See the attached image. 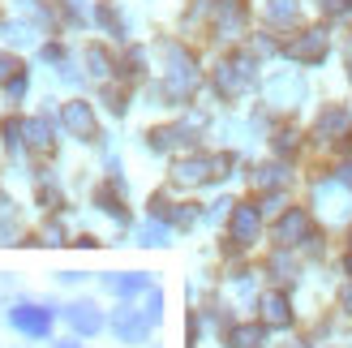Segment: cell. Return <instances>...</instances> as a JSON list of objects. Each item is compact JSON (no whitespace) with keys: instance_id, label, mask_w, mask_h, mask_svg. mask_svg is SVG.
<instances>
[{"instance_id":"obj_1","label":"cell","mask_w":352,"mask_h":348,"mask_svg":"<svg viewBox=\"0 0 352 348\" xmlns=\"http://www.w3.org/2000/svg\"><path fill=\"white\" fill-rule=\"evenodd\" d=\"M193 86H198V65H193V56L185 47H168V78H164V91L168 99H185L193 95Z\"/></svg>"},{"instance_id":"obj_2","label":"cell","mask_w":352,"mask_h":348,"mask_svg":"<svg viewBox=\"0 0 352 348\" xmlns=\"http://www.w3.org/2000/svg\"><path fill=\"white\" fill-rule=\"evenodd\" d=\"M228 168H232L228 155H189V160H181L172 168V181L176 185H202L210 177H228Z\"/></svg>"},{"instance_id":"obj_3","label":"cell","mask_w":352,"mask_h":348,"mask_svg":"<svg viewBox=\"0 0 352 348\" xmlns=\"http://www.w3.org/2000/svg\"><path fill=\"white\" fill-rule=\"evenodd\" d=\"M250 82H254V65H250V56H232V61H223V65L215 69V91H219L223 99L245 95V91H250Z\"/></svg>"},{"instance_id":"obj_4","label":"cell","mask_w":352,"mask_h":348,"mask_svg":"<svg viewBox=\"0 0 352 348\" xmlns=\"http://www.w3.org/2000/svg\"><path fill=\"white\" fill-rule=\"evenodd\" d=\"M9 323H13L22 336H47V331H52V309L26 301V305H13V309H9Z\"/></svg>"},{"instance_id":"obj_5","label":"cell","mask_w":352,"mask_h":348,"mask_svg":"<svg viewBox=\"0 0 352 348\" xmlns=\"http://www.w3.org/2000/svg\"><path fill=\"white\" fill-rule=\"evenodd\" d=\"M151 318H146V309H116V318H112V331L120 336V340H125V344H142L146 336H151Z\"/></svg>"},{"instance_id":"obj_6","label":"cell","mask_w":352,"mask_h":348,"mask_svg":"<svg viewBox=\"0 0 352 348\" xmlns=\"http://www.w3.org/2000/svg\"><path fill=\"white\" fill-rule=\"evenodd\" d=\"M258 219H262V206H254V202H241L236 211H232V246H236V250L254 246V237H258Z\"/></svg>"},{"instance_id":"obj_7","label":"cell","mask_w":352,"mask_h":348,"mask_svg":"<svg viewBox=\"0 0 352 348\" xmlns=\"http://www.w3.org/2000/svg\"><path fill=\"white\" fill-rule=\"evenodd\" d=\"M65 125H69V133L74 138H82V142H91V138H99V125H95V112H91V103H82V99H74V103H65Z\"/></svg>"},{"instance_id":"obj_8","label":"cell","mask_w":352,"mask_h":348,"mask_svg":"<svg viewBox=\"0 0 352 348\" xmlns=\"http://www.w3.org/2000/svg\"><path fill=\"white\" fill-rule=\"evenodd\" d=\"M301 95H305V86H301V78H296V74H275V78H267V99L275 103V108H292Z\"/></svg>"},{"instance_id":"obj_9","label":"cell","mask_w":352,"mask_h":348,"mask_svg":"<svg viewBox=\"0 0 352 348\" xmlns=\"http://www.w3.org/2000/svg\"><path fill=\"white\" fill-rule=\"evenodd\" d=\"M318 206L331 219H348L352 215V198L344 194V181H322L318 185Z\"/></svg>"},{"instance_id":"obj_10","label":"cell","mask_w":352,"mask_h":348,"mask_svg":"<svg viewBox=\"0 0 352 348\" xmlns=\"http://www.w3.org/2000/svg\"><path fill=\"white\" fill-rule=\"evenodd\" d=\"M275 241H279V246H296V241H314V237H309V215H305V211H296V206H292V211H288L284 219L275 224Z\"/></svg>"},{"instance_id":"obj_11","label":"cell","mask_w":352,"mask_h":348,"mask_svg":"<svg viewBox=\"0 0 352 348\" xmlns=\"http://www.w3.org/2000/svg\"><path fill=\"white\" fill-rule=\"evenodd\" d=\"M301 65H318L327 56V34L322 30H305V34H296V43L288 47Z\"/></svg>"},{"instance_id":"obj_12","label":"cell","mask_w":352,"mask_h":348,"mask_svg":"<svg viewBox=\"0 0 352 348\" xmlns=\"http://www.w3.org/2000/svg\"><path fill=\"white\" fill-rule=\"evenodd\" d=\"M65 318H69V327H74L78 336H95L99 327H103V314H99L91 301H74V305L65 309Z\"/></svg>"},{"instance_id":"obj_13","label":"cell","mask_w":352,"mask_h":348,"mask_svg":"<svg viewBox=\"0 0 352 348\" xmlns=\"http://www.w3.org/2000/svg\"><path fill=\"white\" fill-rule=\"evenodd\" d=\"M245 26V0H215V30L236 34Z\"/></svg>"},{"instance_id":"obj_14","label":"cell","mask_w":352,"mask_h":348,"mask_svg":"<svg viewBox=\"0 0 352 348\" xmlns=\"http://www.w3.org/2000/svg\"><path fill=\"white\" fill-rule=\"evenodd\" d=\"M331 133H336L340 142H348V138H352V120H348L344 108H327L318 116V138H327V142H331Z\"/></svg>"},{"instance_id":"obj_15","label":"cell","mask_w":352,"mask_h":348,"mask_svg":"<svg viewBox=\"0 0 352 348\" xmlns=\"http://www.w3.org/2000/svg\"><path fill=\"white\" fill-rule=\"evenodd\" d=\"M262 318H267L271 327H288L292 323V305L284 292H271V297H262Z\"/></svg>"},{"instance_id":"obj_16","label":"cell","mask_w":352,"mask_h":348,"mask_svg":"<svg viewBox=\"0 0 352 348\" xmlns=\"http://www.w3.org/2000/svg\"><path fill=\"white\" fill-rule=\"evenodd\" d=\"M108 288L116 297H133V292H151V280L142 271H129V275H108Z\"/></svg>"},{"instance_id":"obj_17","label":"cell","mask_w":352,"mask_h":348,"mask_svg":"<svg viewBox=\"0 0 352 348\" xmlns=\"http://www.w3.org/2000/svg\"><path fill=\"white\" fill-rule=\"evenodd\" d=\"M26 146H34V151H52V120H47V116L26 120Z\"/></svg>"},{"instance_id":"obj_18","label":"cell","mask_w":352,"mask_h":348,"mask_svg":"<svg viewBox=\"0 0 352 348\" xmlns=\"http://www.w3.org/2000/svg\"><path fill=\"white\" fill-rule=\"evenodd\" d=\"M228 344L232 348H262L267 344V331L254 327V323H245V327H232V331H228Z\"/></svg>"},{"instance_id":"obj_19","label":"cell","mask_w":352,"mask_h":348,"mask_svg":"<svg viewBox=\"0 0 352 348\" xmlns=\"http://www.w3.org/2000/svg\"><path fill=\"white\" fill-rule=\"evenodd\" d=\"M296 0H271L267 5V13H271V22H279V26H288V22H296Z\"/></svg>"},{"instance_id":"obj_20","label":"cell","mask_w":352,"mask_h":348,"mask_svg":"<svg viewBox=\"0 0 352 348\" xmlns=\"http://www.w3.org/2000/svg\"><path fill=\"white\" fill-rule=\"evenodd\" d=\"M86 65H91L95 78H108L112 74V61H108V52H103V47H86Z\"/></svg>"},{"instance_id":"obj_21","label":"cell","mask_w":352,"mask_h":348,"mask_svg":"<svg viewBox=\"0 0 352 348\" xmlns=\"http://www.w3.org/2000/svg\"><path fill=\"white\" fill-rule=\"evenodd\" d=\"M142 246H168V228H164V224H146V228H142Z\"/></svg>"},{"instance_id":"obj_22","label":"cell","mask_w":352,"mask_h":348,"mask_svg":"<svg viewBox=\"0 0 352 348\" xmlns=\"http://www.w3.org/2000/svg\"><path fill=\"white\" fill-rule=\"evenodd\" d=\"M258 185H267V189H275V185H284V168H258Z\"/></svg>"},{"instance_id":"obj_23","label":"cell","mask_w":352,"mask_h":348,"mask_svg":"<svg viewBox=\"0 0 352 348\" xmlns=\"http://www.w3.org/2000/svg\"><path fill=\"white\" fill-rule=\"evenodd\" d=\"M22 74V65H17L13 56H5V52H0V82H9V78H17Z\"/></svg>"},{"instance_id":"obj_24","label":"cell","mask_w":352,"mask_h":348,"mask_svg":"<svg viewBox=\"0 0 352 348\" xmlns=\"http://www.w3.org/2000/svg\"><path fill=\"white\" fill-rule=\"evenodd\" d=\"M160 309H164V297L151 288V297H146V318H151V323H160Z\"/></svg>"},{"instance_id":"obj_25","label":"cell","mask_w":352,"mask_h":348,"mask_svg":"<svg viewBox=\"0 0 352 348\" xmlns=\"http://www.w3.org/2000/svg\"><path fill=\"white\" fill-rule=\"evenodd\" d=\"M5 91H9V99H22V95H26V74L9 78V82H5Z\"/></svg>"},{"instance_id":"obj_26","label":"cell","mask_w":352,"mask_h":348,"mask_svg":"<svg viewBox=\"0 0 352 348\" xmlns=\"http://www.w3.org/2000/svg\"><path fill=\"white\" fill-rule=\"evenodd\" d=\"M9 39H13V43H30L34 34H30V26H22V22H17V26H9Z\"/></svg>"},{"instance_id":"obj_27","label":"cell","mask_w":352,"mask_h":348,"mask_svg":"<svg viewBox=\"0 0 352 348\" xmlns=\"http://www.w3.org/2000/svg\"><path fill=\"white\" fill-rule=\"evenodd\" d=\"M292 146H296V133L292 129H284V133L275 138V151H292Z\"/></svg>"},{"instance_id":"obj_28","label":"cell","mask_w":352,"mask_h":348,"mask_svg":"<svg viewBox=\"0 0 352 348\" xmlns=\"http://www.w3.org/2000/svg\"><path fill=\"white\" fill-rule=\"evenodd\" d=\"M69 13H74V22H86V5H82V0H69Z\"/></svg>"},{"instance_id":"obj_29","label":"cell","mask_w":352,"mask_h":348,"mask_svg":"<svg viewBox=\"0 0 352 348\" xmlns=\"http://www.w3.org/2000/svg\"><path fill=\"white\" fill-rule=\"evenodd\" d=\"M340 181H344V185H348V189H352V164H348V168H344V177H340Z\"/></svg>"},{"instance_id":"obj_30","label":"cell","mask_w":352,"mask_h":348,"mask_svg":"<svg viewBox=\"0 0 352 348\" xmlns=\"http://www.w3.org/2000/svg\"><path fill=\"white\" fill-rule=\"evenodd\" d=\"M344 309H348V314H352V288L344 292Z\"/></svg>"},{"instance_id":"obj_31","label":"cell","mask_w":352,"mask_h":348,"mask_svg":"<svg viewBox=\"0 0 352 348\" xmlns=\"http://www.w3.org/2000/svg\"><path fill=\"white\" fill-rule=\"evenodd\" d=\"M56 348H82V344H74V340H60V344H56Z\"/></svg>"},{"instance_id":"obj_32","label":"cell","mask_w":352,"mask_h":348,"mask_svg":"<svg viewBox=\"0 0 352 348\" xmlns=\"http://www.w3.org/2000/svg\"><path fill=\"white\" fill-rule=\"evenodd\" d=\"M344 267H348V275H352V254H348V258H344Z\"/></svg>"},{"instance_id":"obj_33","label":"cell","mask_w":352,"mask_h":348,"mask_svg":"<svg viewBox=\"0 0 352 348\" xmlns=\"http://www.w3.org/2000/svg\"><path fill=\"white\" fill-rule=\"evenodd\" d=\"M348 65H352V47H348Z\"/></svg>"}]
</instances>
